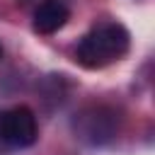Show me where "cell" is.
Instances as JSON below:
<instances>
[{
  "instance_id": "3957f363",
  "label": "cell",
  "mask_w": 155,
  "mask_h": 155,
  "mask_svg": "<svg viewBox=\"0 0 155 155\" xmlns=\"http://www.w3.org/2000/svg\"><path fill=\"white\" fill-rule=\"evenodd\" d=\"M39 136V126H36V116L29 107L19 104V107H10L5 111H0V140L15 148H27L36 140Z\"/></svg>"
},
{
  "instance_id": "277c9868",
  "label": "cell",
  "mask_w": 155,
  "mask_h": 155,
  "mask_svg": "<svg viewBox=\"0 0 155 155\" xmlns=\"http://www.w3.org/2000/svg\"><path fill=\"white\" fill-rule=\"evenodd\" d=\"M70 19V10L63 0H44L34 10V29L39 34H53L65 27Z\"/></svg>"
},
{
  "instance_id": "6da1fadb",
  "label": "cell",
  "mask_w": 155,
  "mask_h": 155,
  "mask_svg": "<svg viewBox=\"0 0 155 155\" xmlns=\"http://www.w3.org/2000/svg\"><path fill=\"white\" fill-rule=\"evenodd\" d=\"M128 46H131V34L124 24L102 22L80 39L78 48H75V61L90 70L107 68V65L121 61L128 53Z\"/></svg>"
},
{
  "instance_id": "7a4b0ae2",
  "label": "cell",
  "mask_w": 155,
  "mask_h": 155,
  "mask_svg": "<svg viewBox=\"0 0 155 155\" xmlns=\"http://www.w3.org/2000/svg\"><path fill=\"white\" fill-rule=\"evenodd\" d=\"M119 111L107 104H90L73 119V131L80 140L90 145H107L119 133Z\"/></svg>"
},
{
  "instance_id": "5b68a950",
  "label": "cell",
  "mask_w": 155,
  "mask_h": 155,
  "mask_svg": "<svg viewBox=\"0 0 155 155\" xmlns=\"http://www.w3.org/2000/svg\"><path fill=\"white\" fill-rule=\"evenodd\" d=\"M0 56H2V46H0Z\"/></svg>"
}]
</instances>
